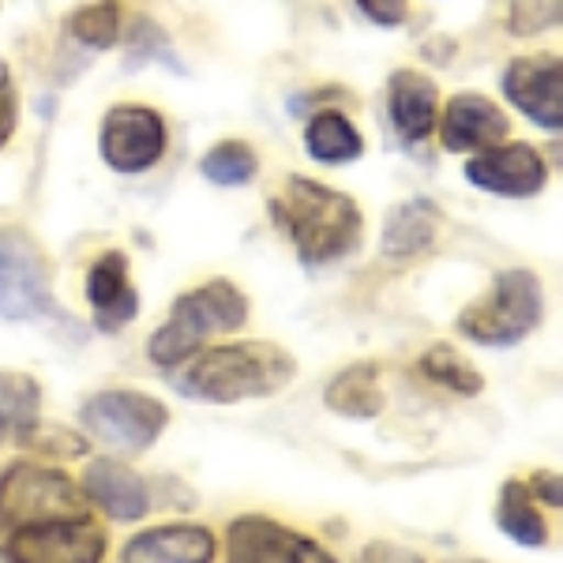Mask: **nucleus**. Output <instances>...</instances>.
Returning <instances> with one entry per match:
<instances>
[{
    "instance_id": "f257e3e1",
    "label": "nucleus",
    "mask_w": 563,
    "mask_h": 563,
    "mask_svg": "<svg viewBox=\"0 0 563 563\" xmlns=\"http://www.w3.org/2000/svg\"><path fill=\"white\" fill-rule=\"evenodd\" d=\"M174 372V387L185 398L211 406H233L249 398L282 395L297 376V361L275 342H230L207 353H192Z\"/></svg>"
},
{
    "instance_id": "f03ea898",
    "label": "nucleus",
    "mask_w": 563,
    "mask_h": 563,
    "mask_svg": "<svg viewBox=\"0 0 563 563\" xmlns=\"http://www.w3.org/2000/svg\"><path fill=\"white\" fill-rule=\"evenodd\" d=\"M271 218L294 241L305 267L342 260L361 238L357 203L312 177H289L286 188L271 199Z\"/></svg>"
},
{
    "instance_id": "7ed1b4c3",
    "label": "nucleus",
    "mask_w": 563,
    "mask_h": 563,
    "mask_svg": "<svg viewBox=\"0 0 563 563\" xmlns=\"http://www.w3.org/2000/svg\"><path fill=\"white\" fill-rule=\"evenodd\" d=\"M244 320H249V301L230 278L203 282L192 294L177 297L169 320L151 334L147 357L162 368H174L199 353V346L211 342L214 334L241 331Z\"/></svg>"
},
{
    "instance_id": "20e7f679",
    "label": "nucleus",
    "mask_w": 563,
    "mask_h": 563,
    "mask_svg": "<svg viewBox=\"0 0 563 563\" xmlns=\"http://www.w3.org/2000/svg\"><path fill=\"white\" fill-rule=\"evenodd\" d=\"M544 320L541 278L526 267H507L493 278V289L459 312V331L477 346L507 350L530 339Z\"/></svg>"
},
{
    "instance_id": "39448f33",
    "label": "nucleus",
    "mask_w": 563,
    "mask_h": 563,
    "mask_svg": "<svg viewBox=\"0 0 563 563\" xmlns=\"http://www.w3.org/2000/svg\"><path fill=\"white\" fill-rule=\"evenodd\" d=\"M84 511L87 496L60 470L15 462V466H8L0 474V533H12L49 519H68V515Z\"/></svg>"
},
{
    "instance_id": "423d86ee",
    "label": "nucleus",
    "mask_w": 563,
    "mask_h": 563,
    "mask_svg": "<svg viewBox=\"0 0 563 563\" xmlns=\"http://www.w3.org/2000/svg\"><path fill=\"white\" fill-rule=\"evenodd\" d=\"M84 429L95 440L109 443V448H121L129 455H140L151 443H158V435L169 424V406L158 402L154 395L143 390H98L95 398H87L84 410H79Z\"/></svg>"
},
{
    "instance_id": "0eeeda50",
    "label": "nucleus",
    "mask_w": 563,
    "mask_h": 563,
    "mask_svg": "<svg viewBox=\"0 0 563 563\" xmlns=\"http://www.w3.org/2000/svg\"><path fill=\"white\" fill-rule=\"evenodd\" d=\"M8 563H102L109 552L106 526L90 511L12 530L0 544Z\"/></svg>"
},
{
    "instance_id": "6e6552de",
    "label": "nucleus",
    "mask_w": 563,
    "mask_h": 563,
    "mask_svg": "<svg viewBox=\"0 0 563 563\" xmlns=\"http://www.w3.org/2000/svg\"><path fill=\"white\" fill-rule=\"evenodd\" d=\"M53 305V271L45 252L23 230H0V316L45 320Z\"/></svg>"
},
{
    "instance_id": "1a4fd4ad",
    "label": "nucleus",
    "mask_w": 563,
    "mask_h": 563,
    "mask_svg": "<svg viewBox=\"0 0 563 563\" xmlns=\"http://www.w3.org/2000/svg\"><path fill=\"white\" fill-rule=\"evenodd\" d=\"M225 563H339L320 541L267 515H241L225 530Z\"/></svg>"
},
{
    "instance_id": "9d476101",
    "label": "nucleus",
    "mask_w": 563,
    "mask_h": 563,
    "mask_svg": "<svg viewBox=\"0 0 563 563\" xmlns=\"http://www.w3.org/2000/svg\"><path fill=\"white\" fill-rule=\"evenodd\" d=\"M166 154V124L147 106H113L102 124V158L117 174H143Z\"/></svg>"
},
{
    "instance_id": "9b49d317",
    "label": "nucleus",
    "mask_w": 563,
    "mask_h": 563,
    "mask_svg": "<svg viewBox=\"0 0 563 563\" xmlns=\"http://www.w3.org/2000/svg\"><path fill=\"white\" fill-rule=\"evenodd\" d=\"M504 95L519 113L541 129L560 132L563 124V65L560 57H519L504 71Z\"/></svg>"
},
{
    "instance_id": "f8f14e48",
    "label": "nucleus",
    "mask_w": 563,
    "mask_h": 563,
    "mask_svg": "<svg viewBox=\"0 0 563 563\" xmlns=\"http://www.w3.org/2000/svg\"><path fill=\"white\" fill-rule=\"evenodd\" d=\"M79 493L87 496V504L106 511L113 522H140V519H147V511H151L147 481L117 459L87 462L84 477H79Z\"/></svg>"
},
{
    "instance_id": "ddd939ff",
    "label": "nucleus",
    "mask_w": 563,
    "mask_h": 563,
    "mask_svg": "<svg viewBox=\"0 0 563 563\" xmlns=\"http://www.w3.org/2000/svg\"><path fill=\"white\" fill-rule=\"evenodd\" d=\"M466 177L485 192L526 199L544 188V162L530 143H507V147H488L485 154L470 158Z\"/></svg>"
},
{
    "instance_id": "4468645a",
    "label": "nucleus",
    "mask_w": 563,
    "mask_h": 563,
    "mask_svg": "<svg viewBox=\"0 0 563 563\" xmlns=\"http://www.w3.org/2000/svg\"><path fill=\"white\" fill-rule=\"evenodd\" d=\"M218 541L199 522H162L124 541L121 563H211Z\"/></svg>"
},
{
    "instance_id": "2eb2a0df",
    "label": "nucleus",
    "mask_w": 563,
    "mask_h": 563,
    "mask_svg": "<svg viewBox=\"0 0 563 563\" xmlns=\"http://www.w3.org/2000/svg\"><path fill=\"white\" fill-rule=\"evenodd\" d=\"M87 301L90 312H95L98 331L106 334H117L140 316V294H135L129 278L124 252H106V256L95 260V267L87 275Z\"/></svg>"
},
{
    "instance_id": "dca6fc26",
    "label": "nucleus",
    "mask_w": 563,
    "mask_h": 563,
    "mask_svg": "<svg viewBox=\"0 0 563 563\" xmlns=\"http://www.w3.org/2000/svg\"><path fill=\"white\" fill-rule=\"evenodd\" d=\"M507 117L504 109L496 102L481 95H455L443 109V121H440V140L448 151H488L496 147L499 140L507 135Z\"/></svg>"
},
{
    "instance_id": "f3484780",
    "label": "nucleus",
    "mask_w": 563,
    "mask_h": 563,
    "mask_svg": "<svg viewBox=\"0 0 563 563\" xmlns=\"http://www.w3.org/2000/svg\"><path fill=\"white\" fill-rule=\"evenodd\" d=\"M435 84L424 71L402 68L390 76V95H387V109H390V124L402 135L406 143H421L429 140V132L435 129Z\"/></svg>"
},
{
    "instance_id": "a211bd4d",
    "label": "nucleus",
    "mask_w": 563,
    "mask_h": 563,
    "mask_svg": "<svg viewBox=\"0 0 563 563\" xmlns=\"http://www.w3.org/2000/svg\"><path fill=\"white\" fill-rule=\"evenodd\" d=\"M323 402L331 413L350 417V421H372L387 410V395L384 384H379V368L368 365V361H357V365L342 368L339 376L327 384Z\"/></svg>"
},
{
    "instance_id": "6ab92c4d",
    "label": "nucleus",
    "mask_w": 563,
    "mask_h": 563,
    "mask_svg": "<svg viewBox=\"0 0 563 563\" xmlns=\"http://www.w3.org/2000/svg\"><path fill=\"white\" fill-rule=\"evenodd\" d=\"M496 526L522 549H544L549 544V522L538 511V499L522 481H504L496 496Z\"/></svg>"
},
{
    "instance_id": "aec40b11",
    "label": "nucleus",
    "mask_w": 563,
    "mask_h": 563,
    "mask_svg": "<svg viewBox=\"0 0 563 563\" xmlns=\"http://www.w3.org/2000/svg\"><path fill=\"white\" fill-rule=\"evenodd\" d=\"M435 225H440V211L429 199H410L402 203L384 225V252L390 260H406L417 252L432 249L435 241Z\"/></svg>"
},
{
    "instance_id": "412c9836",
    "label": "nucleus",
    "mask_w": 563,
    "mask_h": 563,
    "mask_svg": "<svg viewBox=\"0 0 563 563\" xmlns=\"http://www.w3.org/2000/svg\"><path fill=\"white\" fill-rule=\"evenodd\" d=\"M305 147L316 162H323V166H342V162L361 158L365 143H361L357 129H353L346 117L334 113V109H323V113H316L312 121H308Z\"/></svg>"
},
{
    "instance_id": "4be33fe9",
    "label": "nucleus",
    "mask_w": 563,
    "mask_h": 563,
    "mask_svg": "<svg viewBox=\"0 0 563 563\" xmlns=\"http://www.w3.org/2000/svg\"><path fill=\"white\" fill-rule=\"evenodd\" d=\"M421 372L432 379V384H440L443 390L462 395V398H477L481 390H485V376H481L455 346H448V342H440V346L421 353Z\"/></svg>"
},
{
    "instance_id": "5701e85b",
    "label": "nucleus",
    "mask_w": 563,
    "mask_h": 563,
    "mask_svg": "<svg viewBox=\"0 0 563 563\" xmlns=\"http://www.w3.org/2000/svg\"><path fill=\"white\" fill-rule=\"evenodd\" d=\"M42 410V387L26 372H0V432L31 429Z\"/></svg>"
},
{
    "instance_id": "b1692460",
    "label": "nucleus",
    "mask_w": 563,
    "mask_h": 563,
    "mask_svg": "<svg viewBox=\"0 0 563 563\" xmlns=\"http://www.w3.org/2000/svg\"><path fill=\"white\" fill-rule=\"evenodd\" d=\"M199 169H203V177L214 180V185L238 188V185H249V180L256 177L260 158L249 143L230 140V143H218V147L207 151V158L199 162Z\"/></svg>"
},
{
    "instance_id": "393cba45",
    "label": "nucleus",
    "mask_w": 563,
    "mask_h": 563,
    "mask_svg": "<svg viewBox=\"0 0 563 563\" xmlns=\"http://www.w3.org/2000/svg\"><path fill=\"white\" fill-rule=\"evenodd\" d=\"M71 38H79L90 49H109L117 38H121V8L113 0H95V4H84L76 15L68 20Z\"/></svg>"
},
{
    "instance_id": "a878e982",
    "label": "nucleus",
    "mask_w": 563,
    "mask_h": 563,
    "mask_svg": "<svg viewBox=\"0 0 563 563\" xmlns=\"http://www.w3.org/2000/svg\"><path fill=\"white\" fill-rule=\"evenodd\" d=\"M15 440H20L26 451H38V455H53V459H84L90 451V443L79 432L65 429V424H45V421H34L31 429L15 432Z\"/></svg>"
},
{
    "instance_id": "bb28decb",
    "label": "nucleus",
    "mask_w": 563,
    "mask_h": 563,
    "mask_svg": "<svg viewBox=\"0 0 563 563\" xmlns=\"http://www.w3.org/2000/svg\"><path fill=\"white\" fill-rule=\"evenodd\" d=\"M15 121H20V95H15L12 71L0 60V147L15 135Z\"/></svg>"
},
{
    "instance_id": "cd10ccee",
    "label": "nucleus",
    "mask_w": 563,
    "mask_h": 563,
    "mask_svg": "<svg viewBox=\"0 0 563 563\" xmlns=\"http://www.w3.org/2000/svg\"><path fill=\"white\" fill-rule=\"evenodd\" d=\"M357 563H424L421 556H417L413 549H406V544L398 541H368L365 549H361Z\"/></svg>"
},
{
    "instance_id": "c85d7f7f",
    "label": "nucleus",
    "mask_w": 563,
    "mask_h": 563,
    "mask_svg": "<svg viewBox=\"0 0 563 563\" xmlns=\"http://www.w3.org/2000/svg\"><path fill=\"white\" fill-rule=\"evenodd\" d=\"M357 4L379 26H398L406 20V0H357Z\"/></svg>"
},
{
    "instance_id": "c756f323",
    "label": "nucleus",
    "mask_w": 563,
    "mask_h": 563,
    "mask_svg": "<svg viewBox=\"0 0 563 563\" xmlns=\"http://www.w3.org/2000/svg\"><path fill=\"white\" fill-rule=\"evenodd\" d=\"M530 496L533 499H541V504H549L552 511H560L563 507V485H560V474H549V470H538V474H533V481L530 485Z\"/></svg>"
},
{
    "instance_id": "7c9ffc66",
    "label": "nucleus",
    "mask_w": 563,
    "mask_h": 563,
    "mask_svg": "<svg viewBox=\"0 0 563 563\" xmlns=\"http://www.w3.org/2000/svg\"><path fill=\"white\" fill-rule=\"evenodd\" d=\"M0 563H8V556H4V549H0Z\"/></svg>"
},
{
    "instance_id": "2f4dec72",
    "label": "nucleus",
    "mask_w": 563,
    "mask_h": 563,
    "mask_svg": "<svg viewBox=\"0 0 563 563\" xmlns=\"http://www.w3.org/2000/svg\"><path fill=\"white\" fill-rule=\"evenodd\" d=\"M4 440H8V435H4V432H0V443H4Z\"/></svg>"
}]
</instances>
